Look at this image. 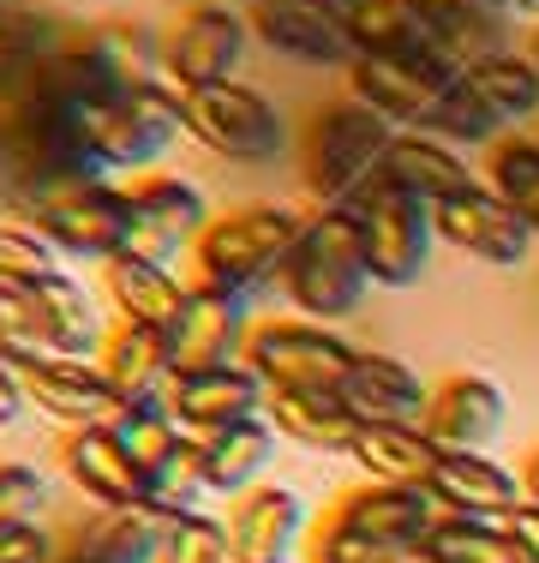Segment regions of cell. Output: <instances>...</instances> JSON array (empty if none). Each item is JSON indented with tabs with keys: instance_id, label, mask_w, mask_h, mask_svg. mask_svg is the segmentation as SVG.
<instances>
[{
	"instance_id": "obj_5",
	"label": "cell",
	"mask_w": 539,
	"mask_h": 563,
	"mask_svg": "<svg viewBox=\"0 0 539 563\" xmlns=\"http://www.w3.org/2000/svg\"><path fill=\"white\" fill-rule=\"evenodd\" d=\"M180 109H186V139L205 144V151L222 156V163H252L258 168V163H276V156L294 144L288 114H282L264 90L240 85V78L210 85V90H186Z\"/></svg>"
},
{
	"instance_id": "obj_41",
	"label": "cell",
	"mask_w": 539,
	"mask_h": 563,
	"mask_svg": "<svg viewBox=\"0 0 539 563\" xmlns=\"http://www.w3.org/2000/svg\"><path fill=\"white\" fill-rule=\"evenodd\" d=\"M377 558H384V552H372L366 540L342 533L330 516H318L312 533H306V545H300V563H377Z\"/></svg>"
},
{
	"instance_id": "obj_14",
	"label": "cell",
	"mask_w": 539,
	"mask_h": 563,
	"mask_svg": "<svg viewBox=\"0 0 539 563\" xmlns=\"http://www.w3.org/2000/svg\"><path fill=\"white\" fill-rule=\"evenodd\" d=\"M323 516H330L342 533L366 540L372 552L426 545L431 528H438V504H431L420 486H377V479H360V486L336 492V498L323 504Z\"/></svg>"
},
{
	"instance_id": "obj_7",
	"label": "cell",
	"mask_w": 539,
	"mask_h": 563,
	"mask_svg": "<svg viewBox=\"0 0 539 563\" xmlns=\"http://www.w3.org/2000/svg\"><path fill=\"white\" fill-rule=\"evenodd\" d=\"M24 222H31L66 264H108V258H120L127 240H132L127 186H114V180L61 186V192L36 198V205L24 210Z\"/></svg>"
},
{
	"instance_id": "obj_36",
	"label": "cell",
	"mask_w": 539,
	"mask_h": 563,
	"mask_svg": "<svg viewBox=\"0 0 539 563\" xmlns=\"http://www.w3.org/2000/svg\"><path fill=\"white\" fill-rule=\"evenodd\" d=\"M426 545L443 563H521L509 533H504V521H474V516H438Z\"/></svg>"
},
{
	"instance_id": "obj_31",
	"label": "cell",
	"mask_w": 539,
	"mask_h": 563,
	"mask_svg": "<svg viewBox=\"0 0 539 563\" xmlns=\"http://www.w3.org/2000/svg\"><path fill=\"white\" fill-rule=\"evenodd\" d=\"M162 533H168V516H162V509H151V504H132V509H90V516L73 528L66 552L97 558V563H156Z\"/></svg>"
},
{
	"instance_id": "obj_39",
	"label": "cell",
	"mask_w": 539,
	"mask_h": 563,
	"mask_svg": "<svg viewBox=\"0 0 539 563\" xmlns=\"http://www.w3.org/2000/svg\"><path fill=\"white\" fill-rule=\"evenodd\" d=\"M210 498V479H205V455H198V444H186L180 455H174L168 467L151 479V509H162V516H198Z\"/></svg>"
},
{
	"instance_id": "obj_21",
	"label": "cell",
	"mask_w": 539,
	"mask_h": 563,
	"mask_svg": "<svg viewBox=\"0 0 539 563\" xmlns=\"http://www.w3.org/2000/svg\"><path fill=\"white\" fill-rule=\"evenodd\" d=\"M31 330H36L43 360H97L108 342L97 300H90V288L73 271L31 282Z\"/></svg>"
},
{
	"instance_id": "obj_35",
	"label": "cell",
	"mask_w": 539,
	"mask_h": 563,
	"mask_svg": "<svg viewBox=\"0 0 539 563\" xmlns=\"http://www.w3.org/2000/svg\"><path fill=\"white\" fill-rule=\"evenodd\" d=\"M485 186L504 192L539 234V139L534 132H509V139H497L485 151Z\"/></svg>"
},
{
	"instance_id": "obj_45",
	"label": "cell",
	"mask_w": 539,
	"mask_h": 563,
	"mask_svg": "<svg viewBox=\"0 0 539 563\" xmlns=\"http://www.w3.org/2000/svg\"><path fill=\"white\" fill-rule=\"evenodd\" d=\"M377 563H443V558L431 552V545H402V552H384Z\"/></svg>"
},
{
	"instance_id": "obj_12",
	"label": "cell",
	"mask_w": 539,
	"mask_h": 563,
	"mask_svg": "<svg viewBox=\"0 0 539 563\" xmlns=\"http://www.w3.org/2000/svg\"><path fill=\"white\" fill-rule=\"evenodd\" d=\"M127 210H132L127 246L144 252V258H156V264H174L180 252L193 258V246L216 222L210 198L198 192L193 180H180V174H139V180L127 186Z\"/></svg>"
},
{
	"instance_id": "obj_48",
	"label": "cell",
	"mask_w": 539,
	"mask_h": 563,
	"mask_svg": "<svg viewBox=\"0 0 539 563\" xmlns=\"http://www.w3.org/2000/svg\"><path fill=\"white\" fill-rule=\"evenodd\" d=\"M528 55H534V66H539V31L528 36Z\"/></svg>"
},
{
	"instance_id": "obj_25",
	"label": "cell",
	"mask_w": 539,
	"mask_h": 563,
	"mask_svg": "<svg viewBox=\"0 0 539 563\" xmlns=\"http://www.w3.org/2000/svg\"><path fill=\"white\" fill-rule=\"evenodd\" d=\"M102 294L120 312V324H144V330H174L193 300V282L174 276V264H156L144 252H120L102 264Z\"/></svg>"
},
{
	"instance_id": "obj_47",
	"label": "cell",
	"mask_w": 539,
	"mask_h": 563,
	"mask_svg": "<svg viewBox=\"0 0 539 563\" xmlns=\"http://www.w3.org/2000/svg\"><path fill=\"white\" fill-rule=\"evenodd\" d=\"M318 7H330V12H342V19H354V12H360V0H318Z\"/></svg>"
},
{
	"instance_id": "obj_19",
	"label": "cell",
	"mask_w": 539,
	"mask_h": 563,
	"mask_svg": "<svg viewBox=\"0 0 539 563\" xmlns=\"http://www.w3.org/2000/svg\"><path fill=\"white\" fill-rule=\"evenodd\" d=\"M85 55L97 66L102 90H174L168 85V43H162V24H151V19H132V12L90 19Z\"/></svg>"
},
{
	"instance_id": "obj_49",
	"label": "cell",
	"mask_w": 539,
	"mask_h": 563,
	"mask_svg": "<svg viewBox=\"0 0 539 563\" xmlns=\"http://www.w3.org/2000/svg\"><path fill=\"white\" fill-rule=\"evenodd\" d=\"M61 563H97V558H78V552H66V558H61Z\"/></svg>"
},
{
	"instance_id": "obj_37",
	"label": "cell",
	"mask_w": 539,
	"mask_h": 563,
	"mask_svg": "<svg viewBox=\"0 0 539 563\" xmlns=\"http://www.w3.org/2000/svg\"><path fill=\"white\" fill-rule=\"evenodd\" d=\"M54 271H66L61 252H54L24 217H7V210H0V288H31V282H43Z\"/></svg>"
},
{
	"instance_id": "obj_20",
	"label": "cell",
	"mask_w": 539,
	"mask_h": 563,
	"mask_svg": "<svg viewBox=\"0 0 539 563\" xmlns=\"http://www.w3.org/2000/svg\"><path fill=\"white\" fill-rule=\"evenodd\" d=\"M24 372V396L31 408L54 420L61 432H90V426H114L120 420V396L108 390V378L97 372V360H31Z\"/></svg>"
},
{
	"instance_id": "obj_38",
	"label": "cell",
	"mask_w": 539,
	"mask_h": 563,
	"mask_svg": "<svg viewBox=\"0 0 539 563\" xmlns=\"http://www.w3.org/2000/svg\"><path fill=\"white\" fill-rule=\"evenodd\" d=\"M156 563H240V558H234V540H228L222 521H216L210 509H198V516H174L168 521Z\"/></svg>"
},
{
	"instance_id": "obj_34",
	"label": "cell",
	"mask_w": 539,
	"mask_h": 563,
	"mask_svg": "<svg viewBox=\"0 0 539 563\" xmlns=\"http://www.w3.org/2000/svg\"><path fill=\"white\" fill-rule=\"evenodd\" d=\"M114 432H120V444H127L132 462L144 467V479H156L174 455L193 444V438L180 432V420L168 413V401H132V408H120Z\"/></svg>"
},
{
	"instance_id": "obj_26",
	"label": "cell",
	"mask_w": 539,
	"mask_h": 563,
	"mask_svg": "<svg viewBox=\"0 0 539 563\" xmlns=\"http://www.w3.org/2000/svg\"><path fill=\"white\" fill-rule=\"evenodd\" d=\"M354 48L360 55H377V60H438V66H455L450 48H443V31L431 19L426 0H360L354 19ZM462 73V66H455Z\"/></svg>"
},
{
	"instance_id": "obj_32",
	"label": "cell",
	"mask_w": 539,
	"mask_h": 563,
	"mask_svg": "<svg viewBox=\"0 0 539 563\" xmlns=\"http://www.w3.org/2000/svg\"><path fill=\"white\" fill-rule=\"evenodd\" d=\"M468 90L480 97V109L497 120V132H521L528 120H539V66L528 48H504V55H485L468 66Z\"/></svg>"
},
{
	"instance_id": "obj_9",
	"label": "cell",
	"mask_w": 539,
	"mask_h": 563,
	"mask_svg": "<svg viewBox=\"0 0 539 563\" xmlns=\"http://www.w3.org/2000/svg\"><path fill=\"white\" fill-rule=\"evenodd\" d=\"M168 43V85L180 90H210V85H228L246 60V43H252V19L246 7H222V0H193L180 19L162 31Z\"/></svg>"
},
{
	"instance_id": "obj_6",
	"label": "cell",
	"mask_w": 539,
	"mask_h": 563,
	"mask_svg": "<svg viewBox=\"0 0 539 563\" xmlns=\"http://www.w3.org/2000/svg\"><path fill=\"white\" fill-rule=\"evenodd\" d=\"M240 360L258 372L270 390H336L342 396L360 347L348 336H336L330 324H312V318H258Z\"/></svg>"
},
{
	"instance_id": "obj_15",
	"label": "cell",
	"mask_w": 539,
	"mask_h": 563,
	"mask_svg": "<svg viewBox=\"0 0 539 563\" xmlns=\"http://www.w3.org/2000/svg\"><path fill=\"white\" fill-rule=\"evenodd\" d=\"M246 19H252V43H264L282 60L336 66V73H348L360 60L354 24L342 12L318 7V0H258V7H246Z\"/></svg>"
},
{
	"instance_id": "obj_16",
	"label": "cell",
	"mask_w": 539,
	"mask_h": 563,
	"mask_svg": "<svg viewBox=\"0 0 539 563\" xmlns=\"http://www.w3.org/2000/svg\"><path fill=\"white\" fill-rule=\"evenodd\" d=\"M312 509L294 486H276V479H264V486L240 492V498H228V540H234V558L240 563H294L306 545V533H312Z\"/></svg>"
},
{
	"instance_id": "obj_11",
	"label": "cell",
	"mask_w": 539,
	"mask_h": 563,
	"mask_svg": "<svg viewBox=\"0 0 539 563\" xmlns=\"http://www.w3.org/2000/svg\"><path fill=\"white\" fill-rule=\"evenodd\" d=\"M455 66H438V60H377V55H360L348 66V97H360L372 114H384L396 132H431L455 90Z\"/></svg>"
},
{
	"instance_id": "obj_43",
	"label": "cell",
	"mask_w": 539,
	"mask_h": 563,
	"mask_svg": "<svg viewBox=\"0 0 539 563\" xmlns=\"http://www.w3.org/2000/svg\"><path fill=\"white\" fill-rule=\"evenodd\" d=\"M24 413H31V396H24V372L12 366V360H0V432H7V426H19Z\"/></svg>"
},
{
	"instance_id": "obj_28",
	"label": "cell",
	"mask_w": 539,
	"mask_h": 563,
	"mask_svg": "<svg viewBox=\"0 0 539 563\" xmlns=\"http://www.w3.org/2000/svg\"><path fill=\"white\" fill-rule=\"evenodd\" d=\"M97 372L108 378V390L120 396V408L132 401H162L174 384V347L168 330H144V324H108V342L97 354Z\"/></svg>"
},
{
	"instance_id": "obj_27",
	"label": "cell",
	"mask_w": 539,
	"mask_h": 563,
	"mask_svg": "<svg viewBox=\"0 0 539 563\" xmlns=\"http://www.w3.org/2000/svg\"><path fill=\"white\" fill-rule=\"evenodd\" d=\"M474 180L480 174L468 168V151L443 144L438 132H396V144H389V156H384V186L389 192H408L431 210H438L443 198L468 192Z\"/></svg>"
},
{
	"instance_id": "obj_50",
	"label": "cell",
	"mask_w": 539,
	"mask_h": 563,
	"mask_svg": "<svg viewBox=\"0 0 539 563\" xmlns=\"http://www.w3.org/2000/svg\"><path fill=\"white\" fill-rule=\"evenodd\" d=\"M222 7H258V0H222Z\"/></svg>"
},
{
	"instance_id": "obj_13",
	"label": "cell",
	"mask_w": 539,
	"mask_h": 563,
	"mask_svg": "<svg viewBox=\"0 0 539 563\" xmlns=\"http://www.w3.org/2000/svg\"><path fill=\"white\" fill-rule=\"evenodd\" d=\"M168 413L180 420V432L193 444L228 432V426H246V420H264V401H270V384L246 360H228V366H205V372H174L168 384Z\"/></svg>"
},
{
	"instance_id": "obj_1",
	"label": "cell",
	"mask_w": 539,
	"mask_h": 563,
	"mask_svg": "<svg viewBox=\"0 0 539 563\" xmlns=\"http://www.w3.org/2000/svg\"><path fill=\"white\" fill-rule=\"evenodd\" d=\"M306 228H312V210L276 205V198L222 210L193 246V288L234 294V300L252 306L264 288H282V271H288Z\"/></svg>"
},
{
	"instance_id": "obj_18",
	"label": "cell",
	"mask_w": 539,
	"mask_h": 563,
	"mask_svg": "<svg viewBox=\"0 0 539 563\" xmlns=\"http://www.w3.org/2000/svg\"><path fill=\"white\" fill-rule=\"evenodd\" d=\"M61 474L90 509H132L151 504V479L127 455L114 426H90V432H61Z\"/></svg>"
},
{
	"instance_id": "obj_22",
	"label": "cell",
	"mask_w": 539,
	"mask_h": 563,
	"mask_svg": "<svg viewBox=\"0 0 539 563\" xmlns=\"http://www.w3.org/2000/svg\"><path fill=\"white\" fill-rule=\"evenodd\" d=\"M509 396L497 378L485 372H455V378L431 384V408H426V438L438 450H485L497 432H504Z\"/></svg>"
},
{
	"instance_id": "obj_44",
	"label": "cell",
	"mask_w": 539,
	"mask_h": 563,
	"mask_svg": "<svg viewBox=\"0 0 539 563\" xmlns=\"http://www.w3.org/2000/svg\"><path fill=\"white\" fill-rule=\"evenodd\" d=\"M504 533H509V545H516L521 563H539V504H521L516 516L504 521Z\"/></svg>"
},
{
	"instance_id": "obj_4",
	"label": "cell",
	"mask_w": 539,
	"mask_h": 563,
	"mask_svg": "<svg viewBox=\"0 0 539 563\" xmlns=\"http://www.w3.org/2000/svg\"><path fill=\"white\" fill-rule=\"evenodd\" d=\"M78 139L114 180L120 168H151L174 139H186L180 90H102L78 97Z\"/></svg>"
},
{
	"instance_id": "obj_8",
	"label": "cell",
	"mask_w": 539,
	"mask_h": 563,
	"mask_svg": "<svg viewBox=\"0 0 539 563\" xmlns=\"http://www.w3.org/2000/svg\"><path fill=\"white\" fill-rule=\"evenodd\" d=\"M354 228H360V252H366L372 288H414L426 276L431 252L443 246L431 205H420L408 192H389V186H377L366 205L354 210Z\"/></svg>"
},
{
	"instance_id": "obj_24",
	"label": "cell",
	"mask_w": 539,
	"mask_h": 563,
	"mask_svg": "<svg viewBox=\"0 0 539 563\" xmlns=\"http://www.w3.org/2000/svg\"><path fill=\"white\" fill-rule=\"evenodd\" d=\"M342 408L360 426H420L431 408V384H420V372L396 354H372L360 347L354 372L342 384Z\"/></svg>"
},
{
	"instance_id": "obj_30",
	"label": "cell",
	"mask_w": 539,
	"mask_h": 563,
	"mask_svg": "<svg viewBox=\"0 0 539 563\" xmlns=\"http://www.w3.org/2000/svg\"><path fill=\"white\" fill-rule=\"evenodd\" d=\"M438 444L426 438V426H354V444H348V462L360 467V479H377V486H420L438 467Z\"/></svg>"
},
{
	"instance_id": "obj_17",
	"label": "cell",
	"mask_w": 539,
	"mask_h": 563,
	"mask_svg": "<svg viewBox=\"0 0 539 563\" xmlns=\"http://www.w3.org/2000/svg\"><path fill=\"white\" fill-rule=\"evenodd\" d=\"M426 498L438 504V516H474V521H509L528 492L521 474L504 462H492L485 450H443L438 467L426 479Z\"/></svg>"
},
{
	"instance_id": "obj_23",
	"label": "cell",
	"mask_w": 539,
	"mask_h": 563,
	"mask_svg": "<svg viewBox=\"0 0 539 563\" xmlns=\"http://www.w3.org/2000/svg\"><path fill=\"white\" fill-rule=\"evenodd\" d=\"M252 306L234 300V294H216V288H193L180 324L168 330V347H174V372H205V366H228V360L246 354V336H252Z\"/></svg>"
},
{
	"instance_id": "obj_3",
	"label": "cell",
	"mask_w": 539,
	"mask_h": 563,
	"mask_svg": "<svg viewBox=\"0 0 539 563\" xmlns=\"http://www.w3.org/2000/svg\"><path fill=\"white\" fill-rule=\"evenodd\" d=\"M372 271L366 252H360V228L354 217H336V210H312V228L300 234L288 271H282V300L294 306L312 324H342L366 306Z\"/></svg>"
},
{
	"instance_id": "obj_42",
	"label": "cell",
	"mask_w": 539,
	"mask_h": 563,
	"mask_svg": "<svg viewBox=\"0 0 539 563\" xmlns=\"http://www.w3.org/2000/svg\"><path fill=\"white\" fill-rule=\"evenodd\" d=\"M66 540H54V528L24 521V528H0V563H61Z\"/></svg>"
},
{
	"instance_id": "obj_46",
	"label": "cell",
	"mask_w": 539,
	"mask_h": 563,
	"mask_svg": "<svg viewBox=\"0 0 539 563\" xmlns=\"http://www.w3.org/2000/svg\"><path fill=\"white\" fill-rule=\"evenodd\" d=\"M516 474H521V492H528V504H539V444L528 450V462H521Z\"/></svg>"
},
{
	"instance_id": "obj_40",
	"label": "cell",
	"mask_w": 539,
	"mask_h": 563,
	"mask_svg": "<svg viewBox=\"0 0 539 563\" xmlns=\"http://www.w3.org/2000/svg\"><path fill=\"white\" fill-rule=\"evenodd\" d=\"M43 504H48V479L31 462H0V528L43 521Z\"/></svg>"
},
{
	"instance_id": "obj_2",
	"label": "cell",
	"mask_w": 539,
	"mask_h": 563,
	"mask_svg": "<svg viewBox=\"0 0 539 563\" xmlns=\"http://www.w3.org/2000/svg\"><path fill=\"white\" fill-rule=\"evenodd\" d=\"M396 144V126L384 114H372L360 97H330L312 114L300 139V180L306 198L318 210H336V217H354L360 205L384 186V156Z\"/></svg>"
},
{
	"instance_id": "obj_29",
	"label": "cell",
	"mask_w": 539,
	"mask_h": 563,
	"mask_svg": "<svg viewBox=\"0 0 539 563\" xmlns=\"http://www.w3.org/2000/svg\"><path fill=\"white\" fill-rule=\"evenodd\" d=\"M264 420L276 426L282 444L294 450H318V455H348L354 444V413L342 408L336 390H270Z\"/></svg>"
},
{
	"instance_id": "obj_33",
	"label": "cell",
	"mask_w": 539,
	"mask_h": 563,
	"mask_svg": "<svg viewBox=\"0 0 539 563\" xmlns=\"http://www.w3.org/2000/svg\"><path fill=\"white\" fill-rule=\"evenodd\" d=\"M282 438L270 420H246V426H228L198 444L205 455V479H210V498H240V492L264 486L270 479V462H276Z\"/></svg>"
},
{
	"instance_id": "obj_10",
	"label": "cell",
	"mask_w": 539,
	"mask_h": 563,
	"mask_svg": "<svg viewBox=\"0 0 539 563\" xmlns=\"http://www.w3.org/2000/svg\"><path fill=\"white\" fill-rule=\"evenodd\" d=\"M431 217H438L443 246H455L462 258H474V264H492V271H521V264L539 252L534 222L521 217L504 192H492L485 180H474L468 192H455V198H443Z\"/></svg>"
}]
</instances>
